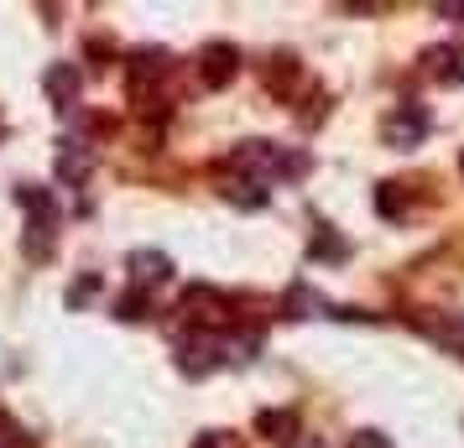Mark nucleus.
I'll list each match as a JSON object with an SVG mask.
<instances>
[{"instance_id":"nucleus-1","label":"nucleus","mask_w":464,"mask_h":448,"mask_svg":"<svg viewBox=\"0 0 464 448\" xmlns=\"http://www.w3.org/2000/svg\"><path fill=\"white\" fill-rule=\"evenodd\" d=\"M16 204L26 209V256L43 261L53 251V230H58V204H53V193L37 188V183H22L16 188Z\"/></svg>"},{"instance_id":"nucleus-2","label":"nucleus","mask_w":464,"mask_h":448,"mask_svg":"<svg viewBox=\"0 0 464 448\" xmlns=\"http://www.w3.org/2000/svg\"><path fill=\"white\" fill-rule=\"evenodd\" d=\"M433 130V115L422 105H397L386 120H381V136L392 141L397 151H412V147H422V136Z\"/></svg>"},{"instance_id":"nucleus-3","label":"nucleus","mask_w":464,"mask_h":448,"mask_svg":"<svg viewBox=\"0 0 464 448\" xmlns=\"http://www.w3.org/2000/svg\"><path fill=\"white\" fill-rule=\"evenodd\" d=\"M126 277H130L136 292H151V287L172 281V256H162V251H130L126 256Z\"/></svg>"},{"instance_id":"nucleus-4","label":"nucleus","mask_w":464,"mask_h":448,"mask_svg":"<svg viewBox=\"0 0 464 448\" xmlns=\"http://www.w3.org/2000/svg\"><path fill=\"white\" fill-rule=\"evenodd\" d=\"M240 73V52H235L230 43H214V47H204V84H214V89H225Z\"/></svg>"},{"instance_id":"nucleus-5","label":"nucleus","mask_w":464,"mask_h":448,"mask_svg":"<svg viewBox=\"0 0 464 448\" xmlns=\"http://www.w3.org/2000/svg\"><path fill=\"white\" fill-rule=\"evenodd\" d=\"M422 63L439 84H464V47H428Z\"/></svg>"},{"instance_id":"nucleus-6","label":"nucleus","mask_w":464,"mask_h":448,"mask_svg":"<svg viewBox=\"0 0 464 448\" xmlns=\"http://www.w3.org/2000/svg\"><path fill=\"white\" fill-rule=\"evenodd\" d=\"M43 84H47V100H53L58 110H68L73 100H79V68L73 63H53Z\"/></svg>"},{"instance_id":"nucleus-7","label":"nucleus","mask_w":464,"mask_h":448,"mask_svg":"<svg viewBox=\"0 0 464 448\" xmlns=\"http://www.w3.org/2000/svg\"><path fill=\"white\" fill-rule=\"evenodd\" d=\"M162 73H168V52H162V47H141V52H130V89L157 84Z\"/></svg>"},{"instance_id":"nucleus-8","label":"nucleus","mask_w":464,"mask_h":448,"mask_svg":"<svg viewBox=\"0 0 464 448\" xmlns=\"http://www.w3.org/2000/svg\"><path fill=\"white\" fill-rule=\"evenodd\" d=\"M282 313H287V319H334V308L318 298L314 287H293V292L282 298Z\"/></svg>"},{"instance_id":"nucleus-9","label":"nucleus","mask_w":464,"mask_h":448,"mask_svg":"<svg viewBox=\"0 0 464 448\" xmlns=\"http://www.w3.org/2000/svg\"><path fill=\"white\" fill-rule=\"evenodd\" d=\"M84 172H89V147L58 141V177H63V183H84Z\"/></svg>"},{"instance_id":"nucleus-10","label":"nucleus","mask_w":464,"mask_h":448,"mask_svg":"<svg viewBox=\"0 0 464 448\" xmlns=\"http://www.w3.org/2000/svg\"><path fill=\"white\" fill-rule=\"evenodd\" d=\"M256 427H261V433H272L276 443L297 438V417H287V412H261V417H256Z\"/></svg>"},{"instance_id":"nucleus-11","label":"nucleus","mask_w":464,"mask_h":448,"mask_svg":"<svg viewBox=\"0 0 464 448\" xmlns=\"http://www.w3.org/2000/svg\"><path fill=\"white\" fill-rule=\"evenodd\" d=\"M308 256H314V261H344V256H350V245H344V240H334V235H318Z\"/></svg>"},{"instance_id":"nucleus-12","label":"nucleus","mask_w":464,"mask_h":448,"mask_svg":"<svg viewBox=\"0 0 464 448\" xmlns=\"http://www.w3.org/2000/svg\"><path fill=\"white\" fill-rule=\"evenodd\" d=\"M89 298H100V277H79L68 287V308H84Z\"/></svg>"},{"instance_id":"nucleus-13","label":"nucleus","mask_w":464,"mask_h":448,"mask_svg":"<svg viewBox=\"0 0 464 448\" xmlns=\"http://www.w3.org/2000/svg\"><path fill=\"white\" fill-rule=\"evenodd\" d=\"M376 209L397 219V214H401V183H381V193H376Z\"/></svg>"},{"instance_id":"nucleus-14","label":"nucleus","mask_w":464,"mask_h":448,"mask_svg":"<svg viewBox=\"0 0 464 448\" xmlns=\"http://www.w3.org/2000/svg\"><path fill=\"white\" fill-rule=\"evenodd\" d=\"M115 319H147V298H141V292H126V298L115 302Z\"/></svg>"},{"instance_id":"nucleus-15","label":"nucleus","mask_w":464,"mask_h":448,"mask_svg":"<svg viewBox=\"0 0 464 448\" xmlns=\"http://www.w3.org/2000/svg\"><path fill=\"white\" fill-rule=\"evenodd\" d=\"M350 448H386V438H381V433H371V427H365V433H355V443Z\"/></svg>"},{"instance_id":"nucleus-16","label":"nucleus","mask_w":464,"mask_h":448,"mask_svg":"<svg viewBox=\"0 0 464 448\" xmlns=\"http://www.w3.org/2000/svg\"><path fill=\"white\" fill-rule=\"evenodd\" d=\"M193 448H235L230 438H225V433H204V438H198V443Z\"/></svg>"},{"instance_id":"nucleus-17","label":"nucleus","mask_w":464,"mask_h":448,"mask_svg":"<svg viewBox=\"0 0 464 448\" xmlns=\"http://www.w3.org/2000/svg\"><path fill=\"white\" fill-rule=\"evenodd\" d=\"M459 167H464V151H459Z\"/></svg>"},{"instance_id":"nucleus-18","label":"nucleus","mask_w":464,"mask_h":448,"mask_svg":"<svg viewBox=\"0 0 464 448\" xmlns=\"http://www.w3.org/2000/svg\"><path fill=\"white\" fill-rule=\"evenodd\" d=\"M459 355H464V349H459Z\"/></svg>"}]
</instances>
